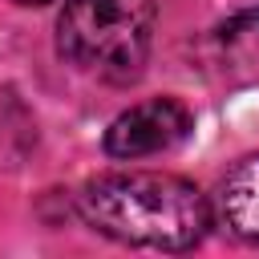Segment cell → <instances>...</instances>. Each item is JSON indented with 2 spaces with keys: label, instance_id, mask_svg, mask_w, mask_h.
<instances>
[{
  "label": "cell",
  "instance_id": "cell-2",
  "mask_svg": "<svg viewBox=\"0 0 259 259\" xmlns=\"http://www.w3.org/2000/svg\"><path fill=\"white\" fill-rule=\"evenodd\" d=\"M154 20V0H65L57 16V49L89 73L134 81L150 57Z\"/></svg>",
  "mask_w": 259,
  "mask_h": 259
},
{
  "label": "cell",
  "instance_id": "cell-4",
  "mask_svg": "<svg viewBox=\"0 0 259 259\" xmlns=\"http://www.w3.org/2000/svg\"><path fill=\"white\" fill-rule=\"evenodd\" d=\"M214 223L239 243L259 247V154L243 158L214 194Z\"/></svg>",
  "mask_w": 259,
  "mask_h": 259
},
{
  "label": "cell",
  "instance_id": "cell-5",
  "mask_svg": "<svg viewBox=\"0 0 259 259\" xmlns=\"http://www.w3.org/2000/svg\"><path fill=\"white\" fill-rule=\"evenodd\" d=\"M16 4H49V0H16Z\"/></svg>",
  "mask_w": 259,
  "mask_h": 259
},
{
  "label": "cell",
  "instance_id": "cell-1",
  "mask_svg": "<svg viewBox=\"0 0 259 259\" xmlns=\"http://www.w3.org/2000/svg\"><path fill=\"white\" fill-rule=\"evenodd\" d=\"M81 219L130 247L186 251L210 227V202L178 174H101L77 194Z\"/></svg>",
  "mask_w": 259,
  "mask_h": 259
},
{
  "label": "cell",
  "instance_id": "cell-3",
  "mask_svg": "<svg viewBox=\"0 0 259 259\" xmlns=\"http://www.w3.org/2000/svg\"><path fill=\"white\" fill-rule=\"evenodd\" d=\"M186 134H190V109L174 97H150L113 117V125L105 130V154L134 162L178 146Z\"/></svg>",
  "mask_w": 259,
  "mask_h": 259
}]
</instances>
